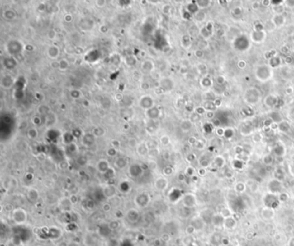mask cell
I'll use <instances>...</instances> for the list:
<instances>
[{
  "label": "cell",
  "mask_w": 294,
  "mask_h": 246,
  "mask_svg": "<svg viewBox=\"0 0 294 246\" xmlns=\"http://www.w3.org/2000/svg\"><path fill=\"white\" fill-rule=\"evenodd\" d=\"M107 153H108V155H110V156H115L116 154V149H114V148H111V149L108 150Z\"/></svg>",
  "instance_id": "obj_28"
},
{
  "label": "cell",
  "mask_w": 294,
  "mask_h": 246,
  "mask_svg": "<svg viewBox=\"0 0 294 246\" xmlns=\"http://www.w3.org/2000/svg\"><path fill=\"white\" fill-rule=\"evenodd\" d=\"M127 165V160L125 158H123V157H120L118 159H116V166L117 168H119V169H123Z\"/></svg>",
  "instance_id": "obj_15"
},
{
  "label": "cell",
  "mask_w": 294,
  "mask_h": 246,
  "mask_svg": "<svg viewBox=\"0 0 294 246\" xmlns=\"http://www.w3.org/2000/svg\"><path fill=\"white\" fill-rule=\"evenodd\" d=\"M106 246H120V243L116 239H110L106 242Z\"/></svg>",
  "instance_id": "obj_18"
},
{
  "label": "cell",
  "mask_w": 294,
  "mask_h": 246,
  "mask_svg": "<svg viewBox=\"0 0 294 246\" xmlns=\"http://www.w3.org/2000/svg\"><path fill=\"white\" fill-rule=\"evenodd\" d=\"M68 150H69V152L72 153H76V151H77V145H75V144H70V145H68Z\"/></svg>",
  "instance_id": "obj_25"
},
{
  "label": "cell",
  "mask_w": 294,
  "mask_h": 246,
  "mask_svg": "<svg viewBox=\"0 0 294 246\" xmlns=\"http://www.w3.org/2000/svg\"><path fill=\"white\" fill-rule=\"evenodd\" d=\"M135 204L140 207H145L148 206V204L150 201V197H149V194H145V193H142V194H139L135 197Z\"/></svg>",
  "instance_id": "obj_3"
},
{
  "label": "cell",
  "mask_w": 294,
  "mask_h": 246,
  "mask_svg": "<svg viewBox=\"0 0 294 246\" xmlns=\"http://www.w3.org/2000/svg\"><path fill=\"white\" fill-rule=\"evenodd\" d=\"M97 170L99 171L100 172H103V173H105V172L108 171L109 169V164L108 162L106 160H100L97 164Z\"/></svg>",
  "instance_id": "obj_11"
},
{
  "label": "cell",
  "mask_w": 294,
  "mask_h": 246,
  "mask_svg": "<svg viewBox=\"0 0 294 246\" xmlns=\"http://www.w3.org/2000/svg\"><path fill=\"white\" fill-rule=\"evenodd\" d=\"M48 53H49V55L53 58V59H55V58H57L58 55H59V49L58 48H56V47H50L49 48V51H48Z\"/></svg>",
  "instance_id": "obj_12"
},
{
  "label": "cell",
  "mask_w": 294,
  "mask_h": 246,
  "mask_svg": "<svg viewBox=\"0 0 294 246\" xmlns=\"http://www.w3.org/2000/svg\"><path fill=\"white\" fill-rule=\"evenodd\" d=\"M120 246H134V244L130 239H123V241L120 243Z\"/></svg>",
  "instance_id": "obj_23"
},
{
  "label": "cell",
  "mask_w": 294,
  "mask_h": 246,
  "mask_svg": "<svg viewBox=\"0 0 294 246\" xmlns=\"http://www.w3.org/2000/svg\"><path fill=\"white\" fill-rule=\"evenodd\" d=\"M167 186H168V180L167 179L160 177V178L157 179L156 182H155V187L158 189H165L167 188Z\"/></svg>",
  "instance_id": "obj_10"
},
{
  "label": "cell",
  "mask_w": 294,
  "mask_h": 246,
  "mask_svg": "<svg viewBox=\"0 0 294 246\" xmlns=\"http://www.w3.org/2000/svg\"><path fill=\"white\" fill-rule=\"evenodd\" d=\"M11 242L15 246H21L23 244L22 241V239L19 238L17 234H13L12 238H11Z\"/></svg>",
  "instance_id": "obj_14"
},
{
  "label": "cell",
  "mask_w": 294,
  "mask_h": 246,
  "mask_svg": "<svg viewBox=\"0 0 294 246\" xmlns=\"http://www.w3.org/2000/svg\"><path fill=\"white\" fill-rule=\"evenodd\" d=\"M142 173V169L138 164H132L130 167V174L133 177H137Z\"/></svg>",
  "instance_id": "obj_8"
},
{
  "label": "cell",
  "mask_w": 294,
  "mask_h": 246,
  "mask_svg": "<svg viewBox=\"0 0 294 246\" xmlns=\"http://www.w3.org/2000/svg\"><path fill=\"white\" fill-rule=\"evenodd\" d=\"M160 142H161V144H163V145H168V142H169V139L167 136H163V137H161L160 138Z\"/></svg>",
  "instance_id": "obj_27"
},
{
  "label": "cell",
  "mask_w": 294,
  "mask_h": 246,
  "mask_svg": "<svg viewBox=\"0 0 294 246\" xmlns=\"http://www.w3.org/2000/svg\"><path fill=\"white\" fill-rule=\"evenodd\" d=\"M126 218L130 223H135L140 219V212L135 208H131L126 212Z\"/></svg>",
  "instance_id": "obj_4"
},
{
  "label": "cell",
  "mask_w": 294,
  "mask_h": 246,
  "mask_svg": "<svg viewBox=\"0 0 294 246\" xmlns=\"http://www.w3.org/2000/svg\"><path fill=\"white\" fill-rule=\"evenodd\" d=\"M130 189V187L129 185V183H127V182H124V183H122L120 184V189L123 192H128Z\"/></svg>",
  "instance_id": "obj_20"
},
{
  "label": "cell",
  "mask_w": 294,
  "mask_h": 246,
  "mask_svg": "<svg viewBox=\"0 0 294 246\" xmlns=\"http://www.w3.org/2000/svg\"><path fill=\"white\" fill-rule=\"evenodd\" d=\"M149 148H148V146L145 145V144H140V145H138L137 147V153L140 154V155H145L147 153H149Z\"/></svg>",
  "instance_id": "obj_13"
},
{
  "label": "cell",
  "mask_w": 294,
  "mask_h": 246,
  "mask_svg": "<svg viewBox=\"0 0 294 246\" xmlns=\"http://www.w3.org/2000/svg\"><path fill=\"white\" fill-rule=\"evenodd\" d=\"M36 246H41V245H36Z\"/></svg>",
  "instance_id": "obj_32"
},
{
  "label": "cell",
  "mask_w": 294,
  "mask_h": 246,
  "mask_svg": "<svg viewBox=\"0 0 294 246\" xmlns=\"http://www.w3.org/2000/svg\"><path fill=\"white\" fill-rule=\"evenodd\" d=\"M28 135L30 139H35L37 136V131L36 130L35 128H31L28 132Z\"/></svg>",
  "instance_id": "obj_21"
},
{
  "label": "cell",
  "mask_w": 294,
  "mask_h": 246,
  "mask_svg": "<svg viewBox=\"0 0 294 246\" xmlns=\"http://www.w3.org/2000/svg\"><path fill=\"white\" fill-rule=\"evenodd\" d=\"M103 194L106 198H111L116 194V188L112 185H108L103 189Z\"/></svg>",
  "instance_id": "obj_6"
},
{
  "label": "cell",
  "mask_w": 294,
  "mask_h": 246,
  "mask_svg": "<svg viewBox=\"0 0 294 246\" xmlns=\"http://www.w3.org/2000/svg\"><path fill=\"white\" fill-rule=\"evenodd\" d=\"M59 66H60L61 70H65V69H67V67H68V63H67V61H66L65 60H62L60 63H59Z\"/></svg>",
  "instance_id": "obj_24"
},
{
  "label": "cell",
  "mask_w": 294,
  "mask_h": 246,
  "mask_svg": "<svg viewBox=\"0 0 294 246\" xmlns=\"http://www.w3.org/2000/svg\"><path fill=\"white\" fill-rule=\"evenodd\" d=\"M93 141H94V139H93L92 134H86V135L84 136L83 142H84V144H86V145H92V144L93 143Z\"/></svg>",
  "instance_id": "obj_16"
},
{
  "label": "cell",
  "mask_w": 294,
  "mask_h": 246,
  "mask_svg": "<svg viewBox=\"0 0 294 246\" xmlns=\"http://www.w3.org/2000/svg\"><path fill=\"white\" fill-rule=\"evenodd\" d=\"M56 246H68V244L66 242H60L57 244Z\"/></svg>",
  "instance_id": "obj_30"
},
{
  "label": "cell",
  "mask_w": 294,
  "mask_h": 246,
  "mask_svg": "<svg viewBox=\"0 0 294 246\" xmlns=\"http://www.w3.org/2000/svg\"><path fill=\"white\" fill-rule=\"evenodd\" d=\"M159 113H160V112H159V110H158V108L154 107V108H149V111H148V116H149L150 114H153L150 118H153V119H154V118H156V117H158Z\"/></svg>",
  "instance_id": "obj_17"
},
{
  "label": "cell",
  "mask_w": 294,
  "mask_h": 246,
  "mask_svg": "<svg viewBox=\"0 0 294 246\" xmlns=\"http://www.w3.org/2000/svg\"><path fill=\"white\" fill-rule=\"evenodd\" d=\"M13 234H17L20 239H22V243H27L30 241L31 239V232L29 229L25 227H22V226H17L13 229Z\"/></svg>",
  "instance_id": "obj_2"
},
{
  "label": "cell",
  "mask_w": 294,
  "mask_h": 246,
  "mask_svg": "<svg viewBox=\"0 0 294 246\" xmlns=\"http://www.w3.org/2000/svg\"><path fill=\"white\" fill-rule=\"evenodd\" d=\"M109 225V227L111 230H116V229H117V228L119 227V223H118V221H111V223L108 224Z\"/></svg>",
  "instance_id": "obj_22"
},
{
  "label": "cell",
  "mask_w": 294,
  "mask_h": 246,
  "mask_svg": "<svg viewBox=\"0 0 294 246\" xmlns=\"http://www.w3.org/2000/svg\"><path fill=\"white\" fill-rule=\"evenodd\" d=\"M66 21H67V22H68V21H69V22L72 21V16L67 15V16H66Z\"/></svg>",
  "instance_id": "obj_31"
},
{
  "label": "cell",
  "mask_w": 294,
  "mask_h": 246,
  "mask_svg": "<svg viewBox=\"0 0 294 246\" xmlns=\"http://www.w3.org/2000/svg\"><path fill=\"white\" fill-rule=\"evenodd\" d=\"M111 232V230L110 229L109 225H107V224L101 225L100 226L98 227V234L100 235L101 237L107 238V237H109V235H110Z\"/></svg>",
  "instance_id": "obj_9"
},
{
  "label": "cell",
  "mask_w": 294,
  "mask_h": 246,
  "mask_svg": "<svg viewBox=\"0 0 294 246\" xmlns=\"http://www.w3.org/2000/svg\"><path fill=\"white\" fill-rule=\"evenodd\" d=\"M68 246H80L79 245V244L77 242H75V241H72V242L68 243Z\"/></svg>",
  "instance_id": "obj_29"
},
{
  "label": "cell",
  "mask_w": 294,
  "mask_h": 246,
  "mask_svg": "<svg viewBox=\"0 0 294 246\" xmlns=\"http://www.w3.org/2000/svg\"><path fill=\"white\" fill-rule=\"evenodd\" d=\"M102 208H103V211H104V212H110L111 209V204H109V203H104L103 207H102Z\"/></svg>",
  "instance_id": "obj_26"
},
{
  "label": "cell",
  "mask_w": 294,
  "mask_h": 246,
  "mask_svg": "<svg viewBox=\"0 0 294 246\" xmlns=\"http://www.w3.org/2000/svg\"><path fill=\"white\" fill-rule=\"evenodd\" d=\"M27 198L30 202H35L39 199V192L36 189H30L27 192Z\"/></svg>",
  "instance_id": "obj_7"
},
{
  "label": "cell",
  "mask_w": 294,
  "mask_h": 246,
  "mask_svg": "<svg viewBox=\"0 0 294 246\" xmlns=\"http://www.w3.org/2000/svg\"><path fill=\"white\" fill-rule=\"evenodd\" d=\"M11 219L17 226H22L25 224L28 220V214L24 209L18 207L12 210Z\"/></svg>",
  "instance_id": "obj_1"
},
{
  "label": "cell",
  "mask_w": 294,
  "mask_h": 246,
  "mask_svg": "<svg viewBox=\"0 0 294 246\" xmlns=\"http://www.w3.org/2000/svg\"><path fill=\"white\" fill-rule=\"evenodd\" d=\"M62 236V231L59 227L53 226L49 228V239L57 240Z\"/></svg>",
  "instance_id": "obj_5"
},
{
  "label": "cell",
  "mask_w": 294,
  "mask_h": 246,
  "mask_svg": "<svg viewBox=\"0 0 294 246\" xmlns=\"http://www.w3.org/2000/svg\"><path fill=\"white\" fill-rule=\"evenodd\" d=\"M77 227H78V226H77V225H76L74 222H69V223L67 225V231H71V232L76 231V230H77Z\"/></svg>",
  "instance_id": "obj_19"
}]
</instances>
